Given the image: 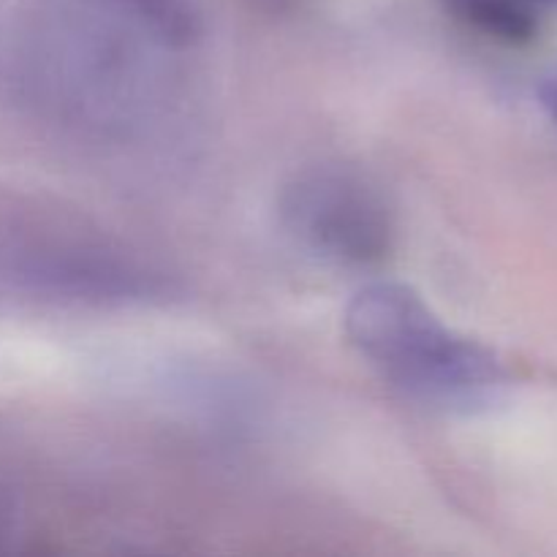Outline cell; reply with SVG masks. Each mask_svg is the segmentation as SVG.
<instances>
[{"label": "cell", "instance_id": "obj_1", "mask_svg": "<svg viewBox=\"0 0 557 557\" xmlns=\"http://www.w3.org/2000/svg\"><path fill=\"white\" fill-rule=\"evenodd\" d=\"M343 326L354 351L379 379L430 413L482 417L511 389V370L500 354L446 324L406 283L364 286L348 302Z\"/></svg>", "mask_w": 557, "mask_h": 557}, {"label": "cell", "instance_id": "obj_2", "mask_svg": "<svg viewBox=\"0 0 557 557\" xmlns=\"http://www.w3.org/2000/svg\"><path fill=\"white\" fill-rule=\"evenodd\" d=\"M174 294L166 272L107 237L38 228L0 239V313L123 310Z\"/></svg>", "mask_w": 557, "mask_h": 557}, {"label": "cell", "instance_id": "obj_3", "mask_svg": "<svg viewBox=\"0 0 557 557\" xmlns=\"http://www.w3.org/2000/svg\"><path fill=\"white\" fill-rule=\"evenodd\" d=\"M277 215L297 248L332 267H373L395 243V212L381 185L343 161L294 174L281 190Z\"/></svg>", "mask_w": 557, "mask_h": 557}, {"label": "cell", "instance_id": "obj_4", "mask_svg": "<svg viewBox=\"0 0 557 557\" xmlns=\"http://www.w3.org/2000/svg\"><path fill=\"white\" fill-rule=\"evenodd\" d=\"M460 20L504 44H528L557 14V0H446Z\"/></svg>", "mask_w": 557, "mask_h": 557}, {"label": "cell", "instance_id": "obj_5", "mask_svg": "<svg viewBox=\"0 0 557 557\" xmlns=\"http://www.w3.org/2000/svg\"><path fill=\"white\" fill-rule=\"evenodd\" d=\"M161 47L183 49L199 38L196 0H96Z\"/></svg>", "mask_w": 557, "mask_h": 557}, {"label": "cell", "instance_id": "obj_6", "mask_svg": "<svg viewBox=\"0 0 557 557\" xmlns=\"http://www.w3.org/2000/svg\"><path fill=\"white\" fill-rule=\"evenodd\" d=\"M542 103H557V69L544 79Z\"/></svg>", "mask_w": 557, "mask_h": 557}, {"label": "cell", "instance_id": "obj_7", "mask_svg": "<svg viewBox=\"0 0 557 557\" xmlns=\"http://www.w3.org/2000/svg\"><path fill=\"white\" fill-rule=\"evenodd\" d=\"M544 109H547V114L553 117L555 128H557V103H544Z\"/></svg>", "mask_w": 557, "mask_h": 557}]
</instances>
